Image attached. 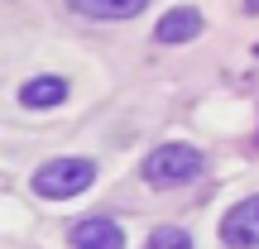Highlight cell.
Masks as SVG:
<instances>
[{
  "label": "cell",
  "mask_w": 259,
  "mask_h": 249,
  "mask_svg": "<svg viewBox=\"0 0 259 249\" xmlns=\"http://www.w3.org/2000/svg\"><path fill=\"white\" fill-rule=\"evenodd\" d=\"M144 249H192V235H187L183 225H154V235H149Z\"/></svg>",
  "instance_id": "8"
},
{
  "label": "cell",
  "mask_w": 259,
  "mask_h": 249,
  "mask_svg": "<svg viewBox=\"0 0 259 249\" xmlns=\"http://www.w3.org/2000/svg\"><path fill=\"white\" fill-rule=\"evenodd\" d=\"M67 101V82L63 77H34V82L19 86V106H29V111H53V106Z\"/></svg>",
  "instance_id": "6"
},
{
  "label": "cell",
  "mask_w": 259,
  "mask_h": 249,
  "mask_svg": "<svg viewBox=\"0 0 259 249\" xmlns=\"http://www.w3.org/2000/svg\"><path fill=\"white\" fill-rule=\"evenodd\" d=\"M67 5L87 19H135L149 0H67Z\"/></svg>",
  "instance_id": "7"
},
{
  "label": "cell",
  "mask_w": 259,
  "mask_h": 249,
  "mask_svg": "<svg viewBox=\"0 0 259 249\" xmlns=\"http://www.w3.org/2000/svg\"><path fill=\"white\" fill-rule=\"evenodd\" d=\"M245 10H250V15H259V0H245Z\"/></svg>",
  "instance_id": "9"
},
{
  "label": "cell",
  "mask_w": 259,
  "mask_h": 249,
  "mask_svg": "<svg viewBox=\"0 0 259 249\" xmlns=\"http://www.w3.org/2000/svg\"><path fill=\"white\" fill-rule=\"evenodd\" d=\"M72 249H125V230L111 221V216H87L67 230Z\"/></svg>",
  "instance_id": "4"
},
{
  "label": "cell",
  "mask_w": 259,
  "mask_h": 249,
  "mask_svg": "<svg viewBox=\"0 0 259 249\" xmlns=\"http://www.w3.org/2000/svg\"><path fill=\"white\" fill-rule=\"evenodd\" d=\"M202 34V10L197 5H173L163 19L154 24V43H192V38Z\"/></svg>",
  "instance_id": "5"
},
{
  "label": "cell",
  "mask_w": 259,
  "mask_h": 249,
  "mask_svg": "<svg viewBox=\"0 0 259 249\" xmlns=\"http://www.w3.org/2000/svg\"><path fill=\"white\" fill-rule=\"evenodd\" d=\"M96 182V163L92 158H48L34 173V192L48 202H67V196H82Z\"/></svg>",
  "instance_id": "2"
},
{
  "label": "cell",
  "mask_w": 259,
  "mask_h": 249,
  "mask_svg": "<svg viewBox=\"0 0 259 249\" xmlns=\"http://www.w3.org/2000/svg\"><path fill=\"white\" fill-rule=\"evenodd\" d=\"M197 173H202V148H192V144H158L139 163V177L149 187H183Z\"/></svg>",
  "instance_id": "1"
},
{
  "label": "cell",
  "mask_w": 259,
  "mask_h": 249,
  "mask_svg": "<svg viewBox=\"0 0 259 249\" xmlns=\"http://www.w3.org/2000/svg\"><path fill=\"white\" fill-rule=\"evenodd\" d=\"M221 240L231 249H259V196H245L221 221Z\"/></svg>",
  "instance_id": "3"
}]
</instances>
